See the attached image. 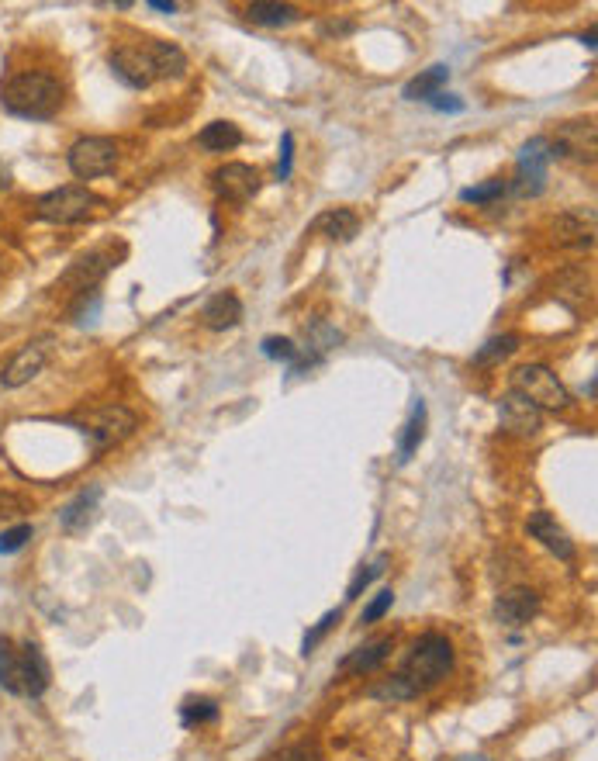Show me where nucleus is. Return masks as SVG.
<instances>
[{"label": "nucleus", "mask_w": 598, "mask_h": 761, "mask_svg": "<svg viewBox=\"0 0 598 761\" xmlns=\"http://www.w3.org/2000/svg\"><path fill=\"white\" fill-rule=\"evenodd\" d=\"M246 18L253 21V25L284 28V25H294V21L301 18V11L298 7H291V4H267V0H260V4L246 7Z\"/></svg>", "instance_id": "obj_26"}, {"label": "nucleus", "mask_w": 598, "mask_h": 761, "mask_svg": "<svg viewBox=\"0 0 598 761\" xmlns=\"http://www.w3.org/2000/svg\"><path fill=\"white\" fill-rule=\"evenodd\" d=\"M28 512V499L14 492H0V519H14V516H25Z\"/></svg>", "instance_id": "obj_37"}, {"label": "nucleus", "mask_w": 598, "mask_h": 761, "mask_svg": "<svg viewBox=\"0 0 598 761\" xmlns=\"http://www.w3.org/2000/svg\"><path fill=\"white\" fill-rule=\"evenodd\" d=\"M350 32H353V21H325L322 25V35H329V39L332 35L339 39V35H350Z\"/></svg>", "instance_id": "obj_39"}, {"label": "nucleus", "mask_w": 598, "mask_h": 761, "mask_svg": "<svg viewBox=\"0 0 598 761\" xmlns=\"http://www.w3.org/2000/svg\"><path fill=\"white\" fill-rule=\"evenodd\" d=\"M70 423L94 443V454H104V450L125 443L128 436L139 429V416H135L132 409H125V405L111 402V405H97V409L77 412Z\"/></svg>", "instance_id": "obj_4"}, {"label": "nucleus", "mask_w": 598, "mask_h": 761, "mask_svg": "<svg viewBox=\"0 0 598 761\" xmlns=\"http://www.w3.org/2000/svg\"><path fill=\"white\" fill-rule=\"evenodd\" d=\"M550 139L536 135L526 146L519 149V163H516V177L505 180V191H512L516 198H540L543 187H547V167H550Z\"/></svg>", "instance_id": "obj_7"}, {"label": "nucleus", "mask_w": 598, "mask_h": 761, "mask_svg": "<svg viewBox=\"0 0 598 761\" xmlns=\"http://www.w3.org/2000/svg\"><path fill=\"white\" fill-rule=\"evenodd\" d=\"M446 80H450V70H446V66H429V70H422L419 77L408 80L405 90H401V97H405V101H429V97H436L439 90H443Z\"/></svg>", "instance_id": "obj_24"}, {"label": "nucleus", "mask_w": 598, "mask_h": 761, "mask_svg": "<svg viewBox=\"0 0 598 761\" xmlns=\"http://www.w3.org/2000/svg\"><path fill=\"white\" fill-rule=\"evenodd\" d=\"M422 440H426V402H422V398H415L412 419H408L405 429H401V436H398V464L412 461V454L419 450Z\"/></svg>", "instance_id": "obj_23"}, {"label": "nucleus", "mask_w": 598, "mask_h": 761, "mask_svg": "<svg viewBox=\"0 0 598 761\" xmlns=\"http://www.w3.org/2000/svg\"><path fill=\"white\" fill-rule=\"evenodd\" d=\"M218 703L208 696H198V699H184V706H180V720H184V727H204V723H215L218 720Z\"/></svg>", "instance_id": "obj_27"}, {"label": "nucleus", "mask_w": 598, "mask_h": 761, "mask_svg": "<svg viewBox=\"0 0 598 761\" xmlns=\"http://www.w3.org/2000/svg\"><path fill=\"white\" fill-rule=\"evenodd\" d=\"M146 49H149V59H153L156 77H160V80H180V77H187V52L180 49L177 42L149 39Z\"/></svg>", "instance_id": "obj_20"}, {"label": "nucleus", "mask_w": 598, "mask_h": 761, "mask_svg": "<svg viewBox=\"0 0 598 761\" xmlns=\"http://www.w3.org/2000/svg\"><path fill=\"white\" fill-rule=\"evenodd\" d=\"M201 322L211 329V333H225V329H236L242 322V301L232 291H218L204 301L201 308Z\"/></svg>", "instance_id": "obj_19"}, {"label": "nucleus", "mask_w": 598, "mask_h": 761, "mask_svg": "<svg viewBox=\"0 0 598 761\" xmlns=\"http://www.w3.org/2000/svg\"><path fill=\"white\" fill-rule=\"evenodd\" d=\"M108 63H111V73H115L121 84L132 87V90H146V87H153L156 80H160V77H156L153 59H149L146 42H139V45L121 42V45H115V49H111V56H108Z\"/></svg>", "instance_id": "obj_9"}, {"label": "nucleus", "mask_w": 598, "mask_h": 761, "mask_svg": "<svg viewBox=\"0 0 598 761\" xmlns=\"http://www.w3.org/2000/svg\"><path fill=\"white\" fill-rule=\"evenodd\" d=\"M7 187H11V170L0 163V191H7Z\"/></svg>", "instance_id": "obj_41"}, {"label": "nucleus", "mask_w": 598, "mask_h": 761, "mask_svg": "<svg viewBox=\"0 0 598 761\" xmlns=\"http://www.w3.org/2000/svg\"><path fill=\"white\" fill-rule=\"evenodd\" d=\"M260 350L267 360H280V364H294V360H298V346L287 336H267L260 343Z\"/></svg>", "instance_id": "obj_29"}, {"label": "nucleus", "mask_w": 598, "mask_h": 761, "mask_svg": "<svg viewBox=\"0 0 598 761\" xmlns=\"http://www.w3.org/2000/svg\"><path fill=\"white\" fill-rule=\"evenodd\" d=\"M294 170V135L284 132V139H280V163H277V180H287Z\"/></svg>", "instance_id": "obj_36"}, {"label": "nucleus", "mask_w": 598, "mask_h": 761, "mask_svg": "<svg viewBox=\"0 0 598 761\" xmlns=\"http://www.w3.org/2000/svg\"><path fill=\"white\" fill-rule=\"evenodd\" d=\"M312 229L322 232V236H329L332 243H350V239L360 232V215L353 212V208H329V212H322L319 218H315Z\"/></svg>", "instance_id": "obj_21"}, {"label": "nucleus", "mask_w": 598, "mask_h": 761, "mask_svg": "<svg viewBox=\"0 0 598 761\" xmlns=\"http://www.w3.org/2000/svg\"><path fill=\"white\" fill-rule=\"evenodd\" d=\"M211 187L222 201H232V205H246L260 194L263 180H260V170L249 167V163H225L211 173Z\"/></svg>", "instance_id": "obj_10"}, {"label": "nucleus", "mask_w": 598, "mask_h": 761, "mask_svg": "<svg viewBox=\"0 0 598 761\" xmlns=\"http://www.w3.org/2000/svg\"><path fill=\"white\" fill-rule=\"evenodd\" d=\"M550 156L595 160V125L592 122H564L557 128V139L550 142Z\"/></svg>", "instance_id": "obj_16"}, {"label": "nucleus", "mask_w": 598, "mask_h": 761, "mask_svg": "<svg viewBox=\"0 0 598 761\" xmlns=\"http://www.w3.org/2000/svg\"><path fill=\"white\" fill-rule=\"evenodd\" d=\"M512 391H519L522 398L536 405V409H550V412H560L571 405V391L564 388V381L550 371L547 364H526L512 374Z\"/></svg>", "instance_id": "obj_6"}, {"label": "nucleus", "mask_w": 598, "mask_h": 761, "mask_svg": "<svg viewBox=\"0 0 598 761\" xmlns=\"http://www.w3.org/2000/svg\"><path fill=\"white\" fill-rule=\"evenodd\" d=\"M429 104H433L436 111H446V115H460V111L467 108V104L460 101L457 94H443V90H439L436 97H429Z\"/></svg>", "instance_id": "obj_38"}, {"label": "nucleus", "mask_w": 598, "mask_h": 761, "mask_svg": "<svg viewBox=\"0 0 598 761\" xmlns=\"http://www.w3.org/2000/svg\"><path fill=\"white\" fill-rule=\"evenodd\" d=\"M0 104L7 115L25 118V122H49L63 108V84L52 73L28 70L11 77L0 87Z\"/></svg>", "instance_id": "obj_2"}, {"label": "nucleus", "mask_w": 598, "mask_h": 761, "mask_svg": "<svg viewBox=\"0 0 598 761\" xmlns=\"http://www.w3.org/2000/svg\"><path fill=\"white\" fill-rule=\"evenodd\" d=\"M66 163H70L73 177L97 180V177H104V173L115 170L118 146H115V139H108V135H83V139H77L70 146Z\"/></svg>", "instance_id": "obj_8"}, {"label": "nucleus", "mask_w": 598, "mask_h": 761, "mask_svg": "<svg viewBox=\"0 0 598 761\" xmlns=\"http://www.w3.org/2000/svg\"><path fill=\"white\" fill-rule=\"evenodd\" d=\"M526 530H529V537L540 540V544L547 547L550 554H557L560 561H574V554H578V550H574V540L567 537V530L557 523L554 516H550L547 509L533 512V516H529V523H526Z\"/></svg>", "instance_id": "obj_15"}, {"label": "nucleus", "mask_w": 598, "mask_h": 761, "mask_svg": "<svg viewBox=\"0 0 598 761\" xmlns=\"http://www.w3.org/2000/svg\"><path fill=\"white\" fill-rule=\"evenodd\" d=\"M32 540V526L28 523H21V526H14V530H4L0 533V554H18L21 547Z\"/></svg>", "instance_id": "obj_34"}, {"label": "nucleus", "mask_w": 598, "mask_h": 761, "mask_svg": "<svg viewBox=\"0 0 598 761\" xmlns=\"http://www.w3.org/2000/svg\"><path fill=\"white\" fill-rule=\"evenodd\" d=\"M550 239L560 250H592L595 243V215L592 212H560L550 225Z\"/></svg>", "instance_id": "obj_13"}, {"label": "nucleus", "mask_w": 598, "mask_h": 761, "mask_svg": "<svg viewBox=\"0 0 598 761\" xmlns=\"http://www.w3.org/2000/svg\"><path fill=\"white\" fill-rule=\"evenodd\" d=\"M453 672V644L443 634H422L412 644L408 658L384 685L370 689L374 699H415L422 692L436 689Z\"/></svg>", "instance_id": "obj_1"}, {"label": "nucleus", "mask_w": 598, "mask_h": 761, "mask_svg": "<svg viewBox=\"0 0 598 761\" xmlns=\"http://www.w3.org/2000/svg\"><path fill=\"white\" fill-rule=\"evenodd\" d=\"M384 568H388V557H384V554L377 557L374 564H367V568H360V571H357V578H353V582H350V589H346V602L360 599V592L367 589V585L374 582V578H381V575H384Z\"/></svg>", "instance_id": "obj_32"}, {"label": "nucleus", "mask_w": 598, "mask_h": 761, "mask_svg": "<svg viewBox=\"0 0 598 761\" xmlns=\"http://www.w3.org/2000/svg\"><path fill=\"white\" fill-rule=\"evenodd\" d=\"M0 274H4V256H0Z\"/></svg>", "instance_id": "obj_43"}, {"label": "nucleus", "mask_w": 598, "mask_h": 761, "mask_svg": "<svg viewBox=\"0 0 598 761\" xmlns=\"http://www.w3.org/2000/svg\"><path fill=\"white\" fill-rule=\"evenodd\" d=\"M149 7H156V11H177V4H173V0H149Z\"/></svg>", "instance_id": "obj_40"}, {"label": "nucleus", "mask_w": 598, "mask_h": 761, "mask_svg": "<svg viewBox=\"0 0 598 761\" xmlns=\"http://www.w3.org/2000/svg\"><path fill=\"white\" fill-rule=\"evenodd\" d=\"M391 647H395V640H391V637L367 640V644L353 647V651L346 654L343 661H339V672H343V675H367V672H374V668H381L384 661H388Z\"/></svg>", "instance_id": "obj_18"}, {"label": "nucleus", "mask_w": 598, "mask_h": 761, "mask_svg": "<svg viewBox=\"0 0 598 761\" xmlns=\"http://www.w3.org/2000/svg\"><path fill=\"white\" fill-rule=\"evenodd\" d=\"M97 502H101V488H87L80 492L77 499L70 502L63 512H59V523H63L66 533H83L90 523H94V512H97Z\"/></svg>", "instance_id": "obj_22"}, {"label": "nucleus", "mask_w": 598, "mask_h": 761, "mask_svg": "<svg viewBox=\"0 0 598 761\" xmlns=\"http://www.w3.org/2000/svg\"><path fill=\"white\" fill-rule=\"evenodd\" d=\"M391 606H395V592H391V589H381V592L374 595V602H370V606L363 609L360 623H377V620H381L384 613H388Z\"/></svg>", "instance_id": "obj_35"}, {"label": "nucleus", "mask_w": 598, "mask_h": 761, "mask_svg": "<svg viewBox=\"0 0 598 761\" xmlns=\"http://www.w3.org/2000/svg\"><path fill=\"white\" fill-rule=\"evenodd\" d=\"M498 419H502V429H509L512 436H536L543 426V412L536 409L529 398H522L519 391H509L498 402Z\"/></svg>", "instance_id": "obj_14"}, {"label": "nucleus", "mask_w": 598, "mask_h": 761, "mask_svg": "<svg viewBox=\"0 0 598 761\" xmlns=\"http://www.w3.org/2000/svg\"><path fill=\"white\" fill-rule=\"evenodd\" d=\"M198 142H201V149H208V153H229V149L242 146V132H239V125H232V122H211L198 132Z\"/></svg>", "instance_id": "obj_25"}, {"label": "nucleus", "mask_w": 598, "mask_h": 761, "mask_svg": "<svg viewBox=\"0 0 598 761\" xmlns=\"http://www.w3.org/2000/svg\"><path fill=\"white\" fill-rule=\"evenodd\" d=\"M115 267H118V256L111 250H97V253L77 256V260L63 270L59 284H63V288H73V295H87V291H94Z\"/></svg>", "instance_id": "obj_11"}, {"label": "nucleus", "mask_w": 598, "mask_h": 761, "mask_svg": "<svg viewBox=\"0 0 598 761\" xmlns=\"http://www.w3.org/2000/svg\"><path fill=\"white\" fill-rule=\"evenodd\" d=\"M94 208H104V201L80 184L56 187V191L42 194V198L35 201V215L49 225H77L94 212Z\"/></svg>", "instance_id": "obj_5"}, {"label": "nucleus", "mask_w": 598, "mask_h": 761, "mask_svg": "<svg viewBox=\"0 0 598 761\" xmlns=\"http://www.w3.org/2000/svg\"><path fill=\"white\" fill-rule=\"evenodd\" d=\"M49 353H52V339H35V343L21 346L11 357V364L4 367V374H0V384H4V388H21V384L35 381L45 371V364H49Z\"/></svg>", "instance_id": "obj_12"}, {"label": "nucleus", "mask_w": 598, "mask_h": 761, "mask_svg": "<svg viewBox=\"0 0 598 761\" xmlns=\"http://www.w3.org/2000/svg\"><path fill=\"white\" fill-rule=\"evenodd\" d=\"M336 623H339V609H329V613H325L322 620L315 623L312 634H305V640H301V654H312L315 647H319V640H322L325 634H329V630L336 627Z\"/></svg>", "instance_id": "obj_33"}, {"label": "nucleus", "mask_w": 598, "mask_h": 761, "mask_svg": "<svg viewBox=\"0 0 598 761\" xmlns=\"http://www.w3.org/2000/svg\"><path fill=\"white\" fill-rule=\"evenodd\" d=\"M267 761H322V748L319 741H294L287 748H280L274 758Z\"/></svg>", "instance_id": "obj_31"}, {"label": "nucleus", "mask_w": 598, "mask_h": 761, "mask_svg": "<svg viewBox=\"0 0 598 761\" xmlns=\"http://www.w3.org/2000/svg\"><path fill=\"white\" fill-rule=\"evenodd\" d=\"M540 613V595H536L533 589H509L498 595L495 602V616L505 623V627H526L533 616Z\"/></svg>", "instance_id": "obj_17"}, {"label": "nucleus", "mask_w": 598, "mask_h": 761, "mask_svg": "<svg viewBox=\"0 0 598 761\" xmlns=\"http://www.w3.org/2000/svg\"><path fill=\"white\" fill-rule=\"evenodd\" d=\"M457 761H491L488 755H467V758H457Z\"/></svg>", "instance_id": "obj_42"}, {"label": "nucleus", "mask_w": 598, "mask_h": 761, "mask_svg": "<svg viewBox=\"0 0 598 761\" xmlns=\"http://www.w3.org/2000/svg\"><path fill=\"white\" fill-rule=\"evenodd\" d=\"M505 191V180H488V184H478V187H464L460 191V201H467V205H488V201H498Z\"/></svg>", "instance_id": "obj_30"}, {"label": "nucleus", "mask_w": 598, "mask_h": 761, "mask_svg": "<svg viewBox=\"0 0 598 761\" xmlns=\"http://www.w3.org/2000/svg\"><path fill=\"white\" fill-rule=\"evenodd\" d=\"M519 350V336L516 333H505V336H491L488 343L474 353V364H498V360L512 357Z\"/></svg>", "instance_id": "obj_28"}, {"label": "nucleus", "mask_w": 598, "mask_h": 761, "mask_svg": "<svg viewBox=\"0 0 598 761\" xmlns=\"http://www.w3.org/2000/svg\"><path fill=\"white\" fill-rule=\"evenodd\" d=\"M0 689L25 699H39L49 689V665L32 640L14 651V640L0 637Z\"/></svg>", "instance_id": "obj_3"}]
</instances>
